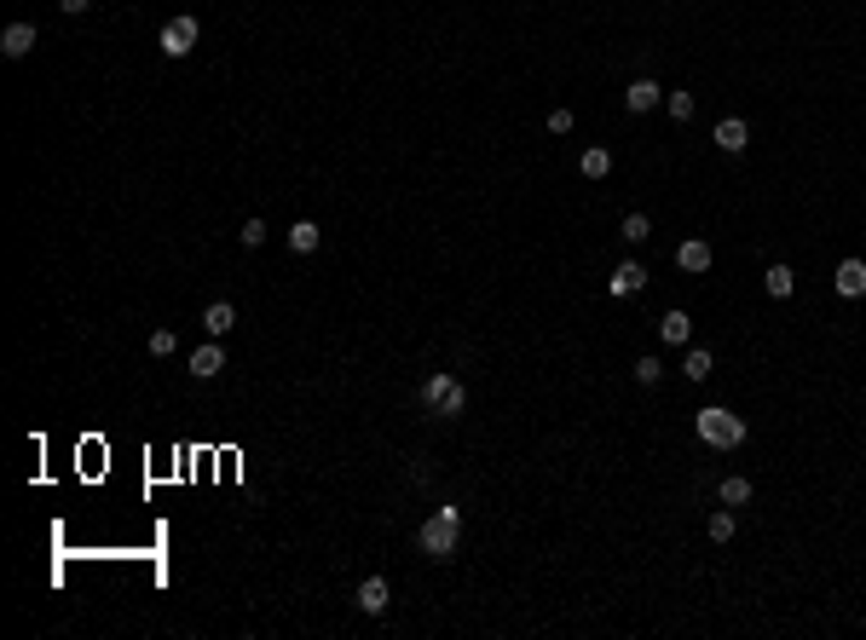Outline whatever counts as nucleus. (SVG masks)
Wrapping results in <instances>:
<instances>
[{
  "label": "nucleus",
  "mask_w": 866,
  "mask_h": 640,
  "mask_svg": "<svg viewBox=\"0 0 866 640\" xmlns=\"http://www.w3.org/2000/svg\"><path fill=\"white\" fill-rule=\"evenodd\" d=\"M618 237H624L630 249H641V242L653 237V219H647V214H624V226H618Z\"/></svg>",
  "instance_id": "nucleus-20"
},
{
  "label": "nucleus",
  "mask_w": 866,
  "mask_h": 640,
  "mask_svg": "<svg viewBox=\"0 0 866 640\" xmlns=\"http://www.w3.org/2000/svg\"><path fill=\"white\" fill-rule=\"evenodd\" d=\"M832 283H837V294H844V300H861V294H866V260H844Z\"/></svg>",
  "instance_id": "nucleus-14"
},
{
  "label": "nucleus",
  "mask_w": 866,
  "mask_h": 640,
  "mask_svg": "<svg viewBox=\"0 0 866 640\" xmlns=\"http://www.w3.org/2000/svg\"><path fill=\"white\" fill-rule=\"evenodd\" d=\"M711 144H716L722 156H739V151L751 144V127H746V116H722V121L711 127Z\"/></svg>",
  "instance_id": "nucleus-5"
},
{
  "label": "nucleus",
  "mask_w": 866,
  "mask_h": 640,
  "mask_svg": "<svg viewBox=\"0 0 866 640\" xmlns=\"http://www.w3.org/2000/svg\"><path fill=\"white\" fill-rule=\"evenodd\" d=\"M716 496H722V508H746V502H751V479L728 473L722 485H716Z\"/></svg>",
  "instance_id": "nucleus-18"
},
{
  "label": "nucleus",
  "mask_w": 866,
  "mask_h": 640,
  "mask_svg": "<svg viewBox=\"0 0 866 640\" xmlns=\"http://www.w3.org/2000/svg\"><path fill=\"white\" fill-rule=\"evenodd\" d=\"M641 289H647V266H641V260H618L613 277H606V294L624 300V294H641Z\"/></svg>",
  "instance_id": "nucleus-7"
},
{
  "label": "nucleus",
  "mask_w": 866,
  "mask_h": 640,
  "mask_svg": "<svg viewBox=\"0 0 866 640\" xmlns=\"http://www.w3.org/2000/svg\"><path fill=\"white\" fill-rule=\"evenodd\" d=\"M0 53L6 58H29L35 53V23H6V29H0Z\"/></svg>",
  "instance_id": "nucleus-9"
},
{
  "label": "nucleus",
  "mask_w": 866,
  "mask_h": 640,
  "mask_svg": "<svg viewBox=\"0 0 866 640\" xmlns=\"http://www.w3.org/2000/svg\"><path fill=\"white\" fill-rule=\"evenodd\" d=\"M417 404L428 415H439V422H457L462 415V404H468V387H462L450 369H433L428 381H422V392H417Z\"/></svg>",
  "instance_id": "nucleus-3"
},
{
  "label": "nucleus",
  "mask_w": 866,
  "mask_h": 640,
  "mask_svg": "<svg viewBox=\"0 0 866 640\" xmlns=\"http://www.w3.org/2000/svg\"><path fill=\"white\" fill-rule=\"evenodd\" d=\"M664 110H670L676 121H688V116H693V93H664Z\"/></svg>",
  "instance_id": "nucleus-24"
},
{
  "label": "nucleus",
  "mask_w": 866,
  "mask_h": 640,
  "mask_svg": "<svg viewBox=\"0 0 866 640\" xmlns=\"http://www.w3.org/2000/svg\"><path fill=\"white\" fill-rule=\"evenodd\" d=\"M237 237H243V249H260V242H266V219H243Z\"/></svg>",
  "instance_id": "nucleus-25"
},
{
  "label": "nucleus",
  "mask_w": 866,
  "mask_h": 640,
  "mask_svg": "<svg viewBox=\"0 0 866 640\" xmlns=\"http://www.w3.org/2000/svg\"><path fill=\"white\" fill-rule=\"evenodd\" d=\"M636 381H641V387H658V381H664V364H658L653 352H647V358H636Z\"/></svg>",
  "instance_id": "nucleus-23"
},
{
  "label": "nucleus",
  "mask_w": 866,
  "mask_h": 640,
  "mask_svg": "<svg viewBox=\"0 0 866 640\" xmlns=\"http://www.w3.org/2000/svg\"><path fill=\"white\" fill-rule=\"evenodd\" d=\"M174 352H179L174 329H151V358H174Z\"/></svg>",
  "instance_id": "nucleus-22"
},
{
  "label": "nucleus",
  "mask_w": 866,
  "mask_h": 640,
  "mask_svg": "<svg viewBox=\"0 0 866 640\" xmlns=\"http://www.w3.org/2000/svg\"><path fill=\"white\" fill-rule=\"evenodd\" d=\"M658 104H664V87H658L653 76H636L624 87V110H630V116H647V110H658Z\"/></svg>",
  "instance_id": "nucleus-6"
},
{
  "label": "nucleus",
  "mask_w": 866,
  "mask_h": 640,
  "mask_svg": "<svg viewBox=\"0 0 866 640\" xmlns=\"http://www.w3.org/2000/svg\"><path fill=\"white\" fill-rule=\"evenodd\" d=\"M387 600H393V588H387V577H364L359 583V611L364 618H382Z\"/></svg>",
  "instance_id": "nucleus-8"
},
{
  "label": "nucleus",
  "mask_w": 866,
  "mask_h": 640,
  "mask_svg": "<svg viewBox=\"0 0 866 640\" xmlns=\"http://www.w3.org/2000/svg\"><path fill=\"white\" fill-rule=\"evenodd\" d=\"M457 543H462V508H457V502H439V508H433V520H422L417 548L428 554V560H439V565H445L450 554H457Z\"/></svg>",
  "instance_id": "nucleus-1"
},
{
  "label": "nucleus",
  "mask_w": 866,
  "mask_h": 640,
  "mask_svg": "<svg viewBox=\"0 0 866 640\" xmlns=\"http://www.w3.org/2000/svg\"><path fill=\"white\" fill-rule=\"evenodd\" d=\"M658 341H664V347H688V341H693V317L681 312V306L664 312V317H658Z\"/></svg>",
  "instance_id": "nucleus-13"
},
{
  "label": "nucleus",
  "mask_w": 866,
  "mask_h": 640,
  "mask_svg": "<svg viewBox=\"0 0 866 640\" xmlns=\"http://www.w3.org/2000/svg\"><path fill=\"white\" fill-rule=\"evenodd\" d=\"M578 174H583V179H606V174H613V151H601V144H590V151L578 156Z\"/></svg>",
  "instance_id": "nucleus-16"
},
{
  "label": "nucleus",
  "mask_w": 866,
  "mask_h": 640,
  "mask_svg": "<svg viewBox=\"0 0 866 640\" xmlns=\"http://www.w3.org/2000/svg\"><path fill=\"white\" fill-rule=\"evenodd\" d=\"M676 266H681V272H693V277H699V272H711V242H705V237L676 242Z\"/></svg>",
  "instance_id": "nucleus-12"
},
{
  "label": "nucleus",
  "mask_w": 866,
  "mask_h": 640,
  "mask_svg": "<svg viewBox=\"0 0 866 640\" xmlns=\"http://www.w3.org/2000/svg\"><path fill=\"white\" fill-rule=\"evenodd\" d=\"M186 364H191V375H197V381H214L219 369H226V347H219V341L209 335V347H197Z\"/></svg>",
  "instance_id": "nucleus-10"
},
{
  "label": "nucleus",
  "mask_w": 866,
  "mask_h": 640,
  "mask_svg": "<svg viewBox=\"0 0 866 640\" xmlns=\"http://www.w3.org/2000/svg\"><path fill=\"white\" fill-rule=\"evenodd\" d=\"M548 133H572V110H548Z\"/></svg>",
  "instance_id": "nucleus-26"
},
{
  "label": "nucleus",
  "mask_w": 866,
  "mask_h": 640,
  "mask_svg": "<svg viewBox=\"0 0 866 640\" xmlns=\"http://www.w3.org/2000/svg\"><path fill=\"white\" fill-rule=\"evenodd\" d=\"M197 35H202V23L191 18V12H179V18H168V23H162L156 46H162L168 58H191V53H197Z\"/></svg>",
  "instance_id": "nucleus-4"
},
{
  "label": "nucleus",
  "mask_w": 866,
  "mask_h": 640,
  "mask_svg": "<svg viewBox=\"0 0 866 640\" xmlns=\"http://www.w3.org/2000/svg\"><path fill=\"white\" fill-rule=\"evenodd\" d=\"M734 531H739L734 508H716V513H711V543H734Z\"/></svg>",
  "instance_id": "nucleus-21"
},
{
  "label": "nucleus",
  "mask_w": 866,
  "mask_h": 640,
  "mask_svg": "<svg viewBox=\"0 0 866 640\" xmlns=\"http://www.w3.org/2000/svg\"><path fill=\"white\" fill-rule=\"evenodd\" d=\"M681 375H688V381H711V375H716V358H711L705 347H693L688 358H681Z\"/></svg>",
  "instance_id": "nucleus-19"
},
{
  "label": "nucleus",
  "mask_w": 866,
  "mask_h": 640,
  "mask_svg": "<svg viewBox=\"0 0 866 640\" xmlns=\"http://www.w3.org/2000/svg\"><path fill=\"white\" fill-rule=\"evenodd\" d=\"M693 427H699V439L711 450H739L751 439V427H746V415H734L728 404H705L699 415H693Z\"/></svg>",
  "instance_id": "nucleus-2"
},
{
  "label": "nucleus",
  "mask_w": 866,
  "mask_h": 640,
  "mask_svg": "<svg viewBox=\"0 0 866 640\" xmlns=\"http://www.w3.org/2000/svg\"><path fill=\"white\" fill-rule=\"evenodd\" d=\"M318 242H324V231L312 226V219H295V226H289V249H295V254H312Z\"/></svg>",
  "instance_id": "nucleus-17"
},
{
  "label": "nucleus",
  "mask_w": 866,
  "mask_h": 640,
  "mask_svg": "<svg viewBox=\"0 0 866 640\" xmlns=\"http://www.w3.org/2000/svg\"><path fill=\"white\" fill-rule=\"evenodd\" d=\"M763 289H768V300H791V289H797V272L774 260V266L763 272Z\"/></svg>",
  "instance_id": "nucleus-15"
},
{
  "label": "nucleus",
  "mask_w": 866,
  "mask_h": 640,
  "mask_svg": "<svg viewBox=\"0 0 866 640\" xmlns=\"http://www.w3.org/2000/svg\"><path fill=\"white\" fill-rule=\"evenodd\" d=\"M202 329H209L214 341H226L231 329H237V306H231V300H209V306H202Z\"/></svg>",
  "instance_id": "nucleus-11"
},
{
  "label": "nucleus",
  "mask_w": 866,
  "mask_h": 640,
  "mask_svg": "<svg viewBox=\"0 0 866 640\" xmlns=\"http://www.w3.org/2000/svg\"><path fill=\"white\" fill-rule=\"evenodd\" d=\"M87 6H93V0H58V12H70V18H81Z\"/></svg>",
  "instance_id": "nucleus-27"
}]
</instances>
